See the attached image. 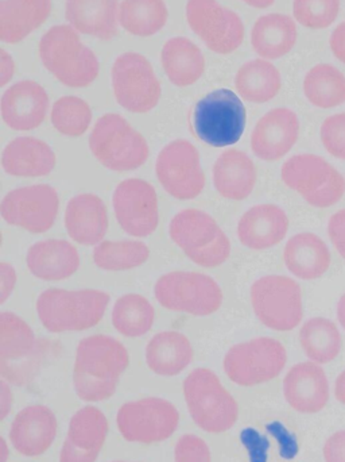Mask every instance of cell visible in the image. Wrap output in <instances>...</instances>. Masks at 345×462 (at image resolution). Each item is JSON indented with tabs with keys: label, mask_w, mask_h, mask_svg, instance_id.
<instances>
[{
	"label": "cell",
	"mask_w": 345,
	"mask_h": 462,
	"mask_svg": "<svg viewBox=\"0 0 345 462\" xmlns=\"http://www.w3.org/2000/svg\"><path fill=\"white\" fill-rule=\"evenodd\" d=\"M150 257V249L140 241H103L94 250L96 266L104 271H129L142 265Z\"/></svg>",
	"instance_id": "obj_39"
},
{
	"label": "cell",
	"mask_w": 345,
	"mask_h": 462,
	"mask_svg": "<svg viewBox=\"0 0 345 462\" xmlns=\"http://www.w3.org/2000/svg\"><path fill=\"white\" fill-rule=\"evenodd\" d=\"M16 284V272L10 263H0V303H5Z\"/></svg>",
	"instance_id": "obj_47"
},
{
	"label": "cell",
	"mask_w": 345,
	"mask_h": 462,
	"mask_svg": "<svg viewBox=\"0 0 345 462\" xmlns=\"http://www.w3.org/2000/svg\"><path fill=\"white\" fill-rule=\"evenodd\" d=\"M35 349V336L29 325L14 312L0 314V360L2 365L10 361L29 357Z\"/></svg>",
	"instance_id": "obj_40"
},
{
	"label": "cell",
	"mask_w": 345,
	"mask_h": 462,
	"mask_svg": "<svg viewBox=\"0 0 345 462\" xmlns=\"http://www.w3.org/2000/svg\"><path fill=\"white\" fill-rule=\"evenodd\" d=\"M57 436V420L49 407L29 406L22 410L13 425L10 439L16 452L29 457L42 455Z\"/></svg>",
	"instance_id": "obj_22"
},
{
	"label": "cell",
	"mask_w": 345,
	"mask_h": 462,
	"mask_svg": "<svg viewBox=\"0 0 345 462\" xmlns=\"http://www.w3.org/2000/svg\"><path fill=\"white\" fill-rule=\"evenodd\" d=\"M59 194L49 184H35L8 192L0 205L2 218L30 233L51 229L59 216Z\"/></svg>",
	"instance_id": "obj_16"
},
{
	"label": "cell",
	"mask_w": 345,
	"mask_h": 462,
	"mask_svg": "<svg viewBox=\"0 0 345 462\" xmlns=\"http://www.w3.org/2000/svg\"><path fill=\"white\" fill-rule=\"evenodd\" d=\"M289 229V218L276 205H260L250 208L238 226L241 244L249 249L263 250L278 245Z\"/></svg>",
	"instance_id": "obj_25"
},
{
	"label": "cell",
	"mask_w": 345,
	"mask_h": 462,
	"mask_svg": "<svg viewBox=\"0 0 345 462\" xmlns=\"http://www.w3.org/2000/svg\"><path fill=\"white\" fill-rule=\"evenodd\" d=\"M154 293L165 309L195 317L212 315L222 303L219 284L212 277L197 272H170L159 277Z\"/></svg>",
	"instance_id": "obj_9"
},
{
	"label": "cell",
	"mask_w": 345,
	"mask_h": 462,
	"mask_svg": "<svg viewBox=\"0 0 345 462\" xmlns=\"http://www.w3.org/2000/svg\"><path fill=\"white\" fill-rule=\"evenodd\" d=\"M325 462H345V430L328 439L324 447Z\"/></svg>",
	"instance_id": "obj_46"
},
{
	"label": "cell",
	"mask_w": 345,
	"mask_h": 462,
	"mask_svg": "<svg viewBox=\"0 0 345 462\" xmlns=\"http://www.w3.org/2000/svg\"><path fill=\"white\" fill-rule=\"evenodd\" d=\"M92 111L86 100L76 97H64L54 103L51 125L57 132L67 137H80L88 130Z\"/></svg>",
	"instance_id": "obj_41"
},
{
	"label": "cell",
	"mask_w": 345,
	"mask_h": 462,
	"mask_svg": "<svg viewBox=\"0 0 345 462\" xmlns=\"http://www.w3.org/2000/svg\"><path fill=\"white\" fill-rule=\"evenodd\" d=\"M89 148L100 164L116 172L138 170L149 157L145 137L118 114H107L96 122Z\"/></svg>",
	"instance_id": "obj_4"
},
{
	"label": "cell",
	"mask_w": 345,
	"mask_h": 462,
	"mask_svg": "<svg viewBox=\"0 0 345 462\" xmlns=\"http://www.w3.org/2000/svg\"><path fill=\"white\" fill-rule=\"evenodd\" d=\"M193 129L213 148L235 145L246 127V108L231 89H216L198 100L192 116Z\"/></svg>",
	"instance_id": "obj_7"
},
{
	"label": "cell",
	"mask_w": 345,
	"mask_h": 462,
	"mask_svg": "<svg viewBox=\"0 0 345 462\" xmlns=\"http://www.w3.org/2000/svg\"><path fill=\"white\" fill-rule=\"evenodd\" d=\"M184 393L192 420L203 430L224 433L238 420V403L209 369L190 372L184 382Z\"/></svg>",
	"instance_id": "obj_5"
},
{
	"label": "cell",
	"mask_w": 345,
	"mask_h": 462,
	"mask_svg": "<svg viewBox=\"0 0 345 462\" xmlns=\"http://www.w3.org/2000/svg\"><path fill=\"white\" fill-rule=\"evenodd\" d=\"M170 238L197 265L214 268L230 257L231 244L222 227L200 210L181 211L169 225Z\"/></svg>",
	"instance_id": "obj_6"
},
{
	"label": "cell",
	"mask_w": 345,
	"mask_h": 462,
	"mask_svg": "<svg viewBox=\"0 0 345 462\" xmlns=\"http://www.w3.org/2000/svg\"><path fill=\"white\" fill-rule=\"evenodd\" d=\"M65 227L73 241L80 245L100 244L108 231L107 208L94 194H81L70 199L65 211Z\"/></svg>",
	"instance_id": "obj_24"
},
{
	"label": "cell",
	"mask_w": 345,
	"mask_h": 462,
	"mask_svg": "<svg viewBox=\"0 0 345 462\" xmlns=\"http://www.w3.org/2000/svg\"><path fill=\"white\" fill-rule=\"evenodd\" d=\"M13 404V395H11L10 390H8L7 384L5 382H2V406H3V414L2 418H5L8 412V407Z\"/></svg>",
	"instance_id": "obj_50"
},
{
	"label": "cell",
	"mask_w": 345,
	"mask_h": 462,
	"mask_svg": "<svg viewBox=\"0 0 345 462\" xmlns=\"http://www.w3.org/2000/svg\"><path fill=\"white\" fill-rule=\"evenodd\" d=\"M0 56H2V67H0V73H2L0 76H2V81H0V84H2V86H5V84L11 80V78H13L15 65H14L13 59L8 56L7 51H0Z\"/></svg>",
	"instance_id": "obj_49"
},
{
	"label": "cell",
	"mask_w": 345,
	"mask_h": 462,
	"mask_svg": "<svg viewBox=\"0 0 345 462\" xmlns=\"http://www.w3.org/2000/svg\"><path fill=\"white\" fill-rule=\"evenodd\" d=\"M300 134V121L289 108H274L258 122L251 135L255 156L276 162L292 151Z\"/></svg>",
	"instance_id": "obj_19"
},
{
	"label": "cell",
	"mask_w": 345,
	"mask_h": 462,
	"mask_svg": "<svg viewBox=\"0 0 345 462\" xmlns=\"http://www.w3.org/2000/svg\"><path fill=\"white\" fill-rule=\"evenodd\" d=\"M320 134L325 149L336 159L345 160V114L325 119Z\"/></svg>",
	"instance_id": "obj_43"
},
{
	"label": "cell",
	"mask_w": 345,
	"mask_h": 462,
	"mask_svg": "<svg viewBox=\"0 0 345 462\" xmlns=\"http://www.w3.org/2000/svg\"><path fill=\"white\" fill-rule=\"evenodd\" d=\"M157 178L168 194L179 200L197 198L205 186L200 154L192 143L176 140L159 154Z\"/></svg>",
	"instance_id": "obj_15"
},
{
	"label": "cell",
	"mask_w": 345,
	"mask_h": 462,
	"mask_svg": "<svg viewBox=\"0 0 345 462\" xmlns=\"http://www.w3.org/2000/svg\"><path fill=\"white\" fill-rule=\"evenodd\" d=\"M328 233L331 241L345 260V210L339 211L331 218Z\"/></svg>",
	"instance_id": "obj_45"
},
{
	"label": "cell",
	"mask_w": 345,
	"mask_h": 462,
	"mask_svg": "<svg viewBox=\"0 0 345 462\" xmlns=\"http://www.w3.org/2000/svg\"><path fill=\"white\" fill-rule=\"evenodd\" d=\"M168 16L164 0H123L119 7V23L138 37L157 34L167 24Z\"/></svg>",
	"instance_id": "obj_35"
},
{
	"label": "cell",
	"mask_w": 345,
	"mask_h": 462,
	"mask_svg": "<svg viewBox=\"0 0 345 462\" xmlns=\"http://www.w3.org/2000/svg\"><path fill=\"white\" fill-rule=\"evenodd\" d=\"M178 420L176 407L161 398L130 402L122 406L116 417L122 436L138 444L165 441L173 436Z\"/></svg>",
	"instance_id": "obj_13"
},
{
	"label": "cell",
	"mask_w": 345,
	"mask_h": 462,
	"mask_svg": "<svg viewBox=\"0 0 345 462\" xmlns=\"http://www.w3.org/2000/svg\"><path fill=\"white\" fill-rule=\"evenodd\" d=\"M26 263L32 276L46 282H59L77 272L80 255L70 242L45 239L30 247Z\"/></svg>",
	"instance_id": "obj_23"
},
{
	"label": "cell",
	"mask_w": 345,
	"mask_h": 462,
	"mask_svg": "<svg viewBox=\"0 0 345 462\" xmlns=\"http://www.w3.org/2000/svg\"><path fill=\"white\" fill-rule=\"evenodd\" d=\"M284 393L287 403L303 414H316L330 401V383L322 366L301 363L293 366L285 377Z\"/></svg>",
	"instance_id": "obj_21"
},
{
	"label": "cell",
	"mask_w": 345,
	"mask_h": 462,
	"mask_svg": "<svg viewBox=\"0 0 345 462\" xmlns=\"http://www.w3.org/2000/svg\"><path fill=\"white\" fill-rule=\"evenodd\" d=\"M113 88L116 102L130 113H149L161 97V84L153 67L145 57L134 51L116 59L113 67Z\"/></svg>",
	"instance_id": "obj_12"
},
{
	"label": "cell",
	"mask_w": 345,
	"mask_h": 462,
	"mask_svg": "<svg viewBox=\"0 0 345 462\" xmlns=\"http://www.w3.org/2000/svg\"><path fill=\"white\" fill-rule=\"evenodd\" d=\"M235 86L249 102H270L281 91V73L266 60H252L238 70Z\"/></svg>",
	"instance_id": "obj_34"
},
{
	"label": "cell",
	"mask_w": 345,
	"mask_h": 462,
	"mask_svg": "<svg viewBox=\"0 0 345 462\" xmlns=\"http://www.w3.org/2000/svg\"><path fill=\"white\" fill-rule=\"evenodd\" d=\"M110 295L97 290L67 291L50 288L37 300L41 323L50 333L84 331L104 317Z\"/></svg>",
	"instance_id": "obj_2"
},
{
	"label": "cell",
	"mask_w": 345,
	"mask_h": 462,
	"mask_svg": "<svg viewBox=\"0 0 345 462\" xmlns=\"http://www.w3.org/2000/svg\"><path fill=\"white\" fill-rule=\"evenodd\" d=\"M186 19L190 29L214 53L230 54L241 45L244 26L241 16L217 0H189Z\"/></svg>",
	"instance_id": "obj_14"
},
{
	"label": "cell",
	"mask_w": 345,
	"mask_h": 462,
	"mask_svg": "<svg viewBox=\"0 0 345 462\" xmlns=\"http://www.w3.org/2000/svg\"><path fill=\"white\" fill-rule=\"evenodd\" d=\"M51 0H3L0 3V40L18 43L50 15Z\"/></svg>",
	"instance_id": "obj_29"
},
{
	"label": "cell",
	"mask_w": 345,
	"mask_h": 462,
	"mask_svg": "<svg viewBox=\"0 0 345 462\" xmlns=\"http://www.w3.org/2000/svg\"><path fill=\"white\" fill-rule=\"evenodd\" d=\"M286 349L277 339H251L235 345L224 357V371L231 382L254 387L276 379L286 365Z\"/></svg>",
	"instance_id": "obj_10"
},
{
	"label": "cell",
	"mask_w": 345,
	"mask_h": 462,
	"mask_svg": "<svg viewBox=\"0 0 345 462\" xmlns=\"http://www.w3.org/2000/svg\"><path fill=\"white\" fill-rule=\"evenodd\" d=\"M108 434L107 418L96 407H84L73 415L59 462H95Z\"/></svg>",
	"instance_id": "obj_18"
},
{
	"label": "cell",
	"mask_w": 345,
	"mask_h": 462,
	"mask_svg": "<svg viewBox=\"0 0 345 462\" xmlns=\"http://www.w3.org/2000/svg\"><path fill=\"white\" fill-rule=\"evenodd\" d=\"M304 92L316 107H338L345 102V76L332 65H316L305 76Z\"/></svg>",
	"instance_id": "obj_36"
},
{
	"label": "cell",
	"mask_w": 345,
	"mask_h": 462,
	"mask_svg": "<svg viewBox=\"0 0 345 462\" xmlns=\"http://www.w3.org/2000/svg\"><path fill=\"white\" fill-rule=\"evenodd\" d=\"M282 180L309 205L331 208L343 198L345 180L330 162L314 154H298L285 162Z\"/></svg>",
	"instance_id": "obj_8"
},
{
	"label": "cell",
	"mask_w": 345,
	"mask_h": 462,
	"mask_svg": "<svg viewBox=\"0 0 345 462\" xmlns=\"http://www.w3.org/2000/svg\"><path fill=\"white\" fill-rule=\"evenodd\" d=\"M156 311L150 301L138 293H127L116 300L113 310V328L130 338L145 336L154 325Z\"/></svg>",
	"instance_id": "obj_38"
},
{
	"label": "cell",
	"mask_w": 345,
	"mask_h": 462,
	"mask_svg": "<svg viewBox=\"0 0 345 462\" xmlns=\"http://www.w3.org/2000/svg\"><path fill=\"white\" fill-rule=\"evenodd\" d=\"M300 344L313 363L328 364L340 353L341 336L335 323L325 318H313L301 328Z\"/></svg>",
	"instance_id": "obj_37"
},
{
	"label": "cell",
	"mask_w": 345,
	"mask_h": 462,
	"mask_svg": "<svg viewBox=\"0 0 345 462\" xmlns=\"http://www.w3.org/2000/svg\"><path fill=\"white\" fill-rule=\"evenodd\" d=\"M333 56L345 64V22L333 30L330 40Z\"/></svg>",
	"instance_id": "obj_48"
},
{
	"label": "cell",
	"mask_w": 345,
	"mask_h": 462,
	"mask_svg": "<svg viewBox=\"0 0 345 462\" xmlns=\"http://www.w3.org/2000/svg\"><path fill=\"white\" fill-rule=\"evenodd\" d=\"M118 0H67L65 15L76 32L100 40L118 34Z\"/></svg>",
	"instance_id": "obj_27"
},
{
	"label": "cell",
	"mask_w": 345,
	"mask_h": 462,
	"mask_svg": "<svg viewBox=\"0 0 345 462\" xmlns=\"http://www.w3.org/2000/svg\"><path fill=\"white\" fill-rule=\"evenodd\" d=\"M161 60L168 78L177 87L192 86L205 70V60L200 49L184 37L168 41Z\"/></svg>",
	"instance_id": "obj_33"
},
{
	"label": "cell",
	"mask_w": 345,
	"mask_h": 462,
	"mask_svg": "<svg viewBox=\"0 0 345 462\" xmlns=\"http://www.w3.org/2000/svg\"><path fill=\"white\" fill-rule=\"evenodd\" d=\"M130 364L129 352L118 339L91 336L78 344L73 385L78 398L102 402L111 398Z\"/></svg>",
	"instance_id": "obj_1"
},
{
	"label": "cell",
	"mask_w": 345,
	"mask_h": 462,
	"mask_svg": "<svg viewBox=\"0 0 345 462\" xmlns=\"http://www.w3.org/2000/svg\"><path fill=\"white\" fill-rule=\"evenodd\" d=\"M176 462H211L208 445L195 436H184L176 445Z\"/></svg>",
	"instance_id": "obj_44"
},
{
	"label": "cell",
	"mask_w": 345,
	"mask_h": 462,
	"mask_svg": "<svg viewBox=\"0 0 345 462\" xmlns=\"http://www.w3.org/2000/svg\"><path fill=\"white\" fill-rule=\"evenodd\" d=\"M251 303L258 319L276 331H289L303 320V292L286 276H265L251 287Z\"/></svg>",
	"instance_id": "obj_11"
},
{
	"label": "cell",
	"mask_w": 345,
	"mask_h": 462,
	"mask_svg": "<svg viewBox=\"0 0 345 462\" xmlns=\"http://www.w3.org/2000/svg\"><path fill=\"white\" fill-rule=\"evenodd\" d=\"M338 318L339 322H340L341 326L345 328V293L341 296L340 301H339Z\"/></svg>",
	"instance_id": "obj_53"
},
{
	"label": "cell",
	"mask_w": 345,
	"mask_h": 462,
	"mask_svg": "<svg viewBox=\"0 0 345 462\" xmlns=\"http://www.w3.org/2000/svg\"><path fill=\"white\" fill-rule=\"evenodd\" d=\"M246 5L254 8H268L276 3V0H243Z\"/></svg>",
	"instance_id": "obj_52"
},
{
	"label": "cell",
	"mask_w": 345,
	"mask_h": 462,
	"mask_svg": "<svg viewBox=\"0 0 345 462\" xmlns=\"http://www.w3.org/2000/svg\"><path fill=\"white\" fill-rule=\"evenodd\" d=\"M48 108V94L35 81H19L3 94V121L8 127L18 132L37 129L45 121Z\"/></svg>",
	"instance_id": "obj_20"
},
{
	"label": "cell",
	"mask_w": 345,
	"mask_h": 462,
	"mask_svg": "<svg viewBox=\"0 0 345 462\" xmlns=\"http://www.w3.org/2000/svg\"><path fill=\"white\" fill-rule=\"evenodd\" d=\"M56 154L43 141L32 137H19L11 141L2 154L5 173L18 178H38L53 172Z\"/></svg>",
	"instance_id": "obj_26"
},
{
	"label": "cell",
	"mask_w": 345,
	"mask_h": 462,
	"mask_svg": "<svg viewBox=\"0 0 345 462\" xmlns=\"http://www.w3.org/2000/svg\"><path fill=\"white\" fill-rule=\"evenodd\" d=\"M113 211L122 229L132 236H149L159 226V198L148 181L129 179L116 187Z\"/></svg>",
	"instance_id": "obj_17"
},
{
	"label": "cell",
	"mask_w": 345,
	"mask_h": 462,
	"mask_svg": "<svg viewBox=\"0 0 345 462\" xmlns=\"http://www.w3.org/2000/svg\"><path fill=\"white\" fill-rule=\"evenodd\" d=\"M40 56L46 69L65 86L83 88L99 76V60L81 42L77 32L67 24L51 27L43 35Z\"/></svg>",
	"instance_id": "obj_3"
},
{
	"label": "cell",
	"mask_w": 345,
	"mask_h": 462,
	"mask_svg": "<svg viewBox=\"0 0 345 462\" xmlns=\"http://www.w3.org/2000/svg\"><path fill=\"white\" fill-rule=\"evenodd\" d=\"M257 183L254 162L244 152L230 149L214 162L213 184L225 199L243 200Z\"/></svg>",
	"instance_id": "obj_28"
},
{
	"label": "cell",
	"mask_w": 345,
	"mask_h": 462,
	"mask_svg": "<svg viewBox=\"0 0 345 462\" xmlns=\"http://www.w3.org/2000/svg\"><path fill=\"white\" fill-rule=\"evenodd\" d=\"M285 263L298 279L314 280L330 269L331 253L316 234L301 233L289 239L285 247Z\"/></svg>",
	"instance_id": "obj_30"
},
{
	"label": "cell",
	"mask_w": 345,
	"mask_h": 462,
	"mask_svg": "<svg viewBox=\"0 0 345 462\" xmlns=\"http://www.w3.org/2000/svg\"><path fill=\"white\" fill-rule=\"evenodd\" d=\"M335 395L336 399L345 406V371L336 380Z\"/></svg>",
	"instance_id": "obj_51"
},
{
	"label": "cell",
	"mask_w": 345,
	"mask_h": 462,
	"mask_svg": "<svg viewBox=\"0 0 345 462\" xmlns=\"http://www.w3.org/2000/svg\"><path fill=\"white\" fill-rule=\"evenodd\" d=\"M295 42H297L295 22L284 14H268V15L260 16L252 27V48L263 59H281L292 51Z\"/></svg>",
	"instance_id": "obj_31"
},
{
	"label": "cell",
	"mask_w": 345,
	"mask_h": 462,
	"mask_svg": "<svg viewBox=\"0 0 345 462\" xmlns=\"http://www.w3.org/2000/svg\"><path fill=\"white\" fill-rule=\"evenodd\" d=\"M193 358L189 339L178 331L157 334L146 347V363L159 376L181 374Z\"/></svg>",
	"instance_id": "obj_32"
},
{
	"label": "cell",
	"mask_w": 345,
	"mask_h": 462,
	"mask_svg": "<svg viewBox=\"0 0 345 462\" xmlns=\"http://www.w3.org/2000/svg\"><path fill=\"white\" fill-rule=\"evenodd\" d=\"M340 13V0H295V21L312 30L327 29Z\"/></svg>",
	"instance_id": "obj_42"
}]
</instances>
